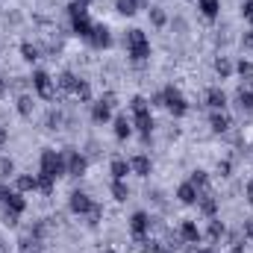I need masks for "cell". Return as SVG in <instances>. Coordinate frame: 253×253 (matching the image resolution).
<instances>
[{
  "label": "cell",
  "instance_id": "obj_1",
  "mask_svg": "<svg viewBox=\"0 0 253 253\" xmlns=\"http://www.w3.org/2000/svg\"><path fill=\"white\" fill-rule=\"evenodd\" d=\"M126 47H129V56L135 62H144L150 56V42H147V36L141 30H129L126 33Z\"/></svg>",
  "mask_w": 253,
  "mask_h": 253
},
{
  "label": "cell",
  "instance_id": "obj_2",
  "mask_svg": "<svg viewBox=\"0 0 253 253\" xmlns=\"http://www.w3.org/2000/svg\"><path fill=\"white\" fill-rule=\"evenodd\" d=\"M156 103H162L168 112H174V115H186V109H189V103L183 100V94L174 88V85H168L159 97H156Z\"/></svg>",
  "mask_w": 253,
  "mask_h": 253
},
{
  "label": "cell",
  "instance_id": "obj_3",
  "mask_svg": "<svg viewBox=\"0 0 253 253\" xmlns=\"http://www.w3.org/2000/svg\"><path fill=\"white\" fill-rule=\"evenodd\" d=\"M132 112H135V126H138V132H141V138L147 141L150 138V109H147V100L144 97H132Z\"/></svg>",
  "mask_w": 253,
  "mask_h": 253
},
{
  "label": "cell",
  "instance_id": "obj_4",
  "mask_svg": "<svg viewBox=\"0 0 253 253\" xmlns=\"http://www.w3.org/2000/svg\"><path fill=\"white\" fill-rule=\"evenodd\" d=\"M62 171H65V159L62 156H59L56 150H44V153H42V177L56 180Z\"/></svg>",
  "mask_w": 253,
  "mask_h": 253
},
{
  "label": "cell",
  "instance_id": "obj_5",
  "mask_svg": "<svg viewBox=\"0 0 253 253\" xmlns=\"http://www.w3.org/2000/svg\"><path fill=\"white\" fill-rule=\"evenodd\" d=\"M71 21H74V33L77 36H83V39H88L91 36V21H88V12H85V6L83 3H74L71 6Z\"/></svg>",
  "mask_w": 253,
  "mask_h": 253
},
{
  "label": "cell",
  "instance_id": "obj_6",
  "mask_svg": "<svg viewBox=\"0 0 253 253\" xmlns=\"http://www.w3.org/2000/svg\"><path fill=\"white\" fill-rule=\"evenodd\" d=\"M33 83H36V91L44 97V100H50L53 94H56V85H53V80H50V74H44V71H36V77H33Z\"/></svg>",
  "mask_w": 253,
  "mask_h": 253
},
{
  "label": "cell",
  "instance_id": "obj_7",
  "mask_svg": "<svg viewBox=\"0 0 253 253\" xmlns=\"http://www.w3.org/2000/svg\"><path fill=\"white\" fill-rule=\"evenodd\" d=\"M91 209H94V203H91L88 194H83V191H74V194H71V212H77V215H88Z\"/></svg>",
  "mask_w": 253,
  "mask_h": 253
},
{
  "label": "cell",
  "instance_id": "obj_8",
  "mask_svg": "<svg viewBox=\"0 0 253 253\" xmlns=\"http://www.w3.org/2000/svg\"><path fill=\"white\" fill-rule=\"evenodd\" d=\"M112 94H106L100 103H94V109H91V118L97 121V124H103V121H109V115H112Z\"/></svg>",
  "mask_w": 253,
  "mask_h": 253
},
{
  "label": "cell",
  "instance_id": "obj_9",
  "mask_svg": "<svg viewBox=\"0 0 253 253\" xmlns=\"http://www.w3.org/2000/svg\"><path fill=\"white\" fill-rule=\"evenodd\" d=\"M24 197H18V194H9V200H6V224H15L18 221V215L24 212Z\"/></svg>",
  "mask_w": 253,
  "mask_h": 253
},
{
  "label": "cell",
  "instance_id": "obj_10",
  "mask_svg": "<svg viewBox=\"0 0 253 253\" xmlns=\"http://www.w3.org/2000/svg\"><path fill=\"white\" fill-rule=\"evenodd\" d=\"M88 42H91L94 47H109V44H112V36H109V30H106L103 24H94V27H91Z\"/></svg>",
  "mask_w": 253,
  "mask_h": 253
},
{
  "label": "cell",
  "instance_id": "obj_11",
  "mask_svg": "<svg viewBox=\"0 0 253 253\" xmlns=\"http://www.w3.org/2000/svg\"><path fill=\"white\" fill-rule=\"evenodd\" d=\"M65 168H68L71 177H80V174L85 171V159H83L80 153H68V156H65Z\"/></svg>",
  "mask_w": 253,
  "mask_h": 253
},
{
  "label": "cell",
  "instance_id": "obj_12",
  "mask_svg": "<svg viewBox=\"0 0 253 253\" xmlns=\"http://www.w3.org/2000/svg\"><path fill=\"white\" fill-rule=\"evenodd\" d=\"M129 227H132V236H135V239H141V236L147 233V227H150V218H147L144 212H135V215H132V221H129Z\"/></svg>",
  "mask_w": 253,
  "mask_h": 253
},
{
  "label": "cell",
  "instance_id": "obj_13",
  "mask_svg": "<svg viewBox=\"0 0 253 253\" xmlns=\"http://www.w3.org/2000/svg\"><path fill=\"white\" fill-rule=\"evenodd\" d=\"M206 103H209L212 109H224V103H227V94H224L221 88H209V94H206Z\"/></svg>",
  "mask_w": 253,
  "mask_h": 253
},
{
  "label": "cell",
  "instance_id": "obj_14",
  "mask_svg": "<svg viewBox=\"0 0 253 253\" xmlns=\"http://www.w3.org/2000/svg\"><path fill=\"white\" fill-rule=\"evenodd\" d=\"M177 197H180L183 203H197V186H194V183H183L180 191H177Z\"/></svg>",
  "mask_w": 253,
  "mask_h": 253
},
{
  "label": "cell",
  "instance_id": "obj_15",
  "mask_svg": "<svg viewBox=\"0 0 253 253\" xmlns=\"http://www.w3.org/2000/svg\"><path fill=\"white\" fill-rule=\"evenodd\" d=\"M197 200H200V209H203L206 215H215V209H218V203H215V197H212L209 191H203V194H197Z\"/></svg>",
  "mask_w": 253,
  "mask_h": 253
},
{
  "label": "cell",
  "instance_id": "obj_16",
  "mask_svg": "<svg viewBox=\"0 0 253 253\" xmlns=\"http://www.w3.org/2000/svg\"><path fill=\"white\" fill-rule=\"evenodd\" d=\"M132 171H135L138 177H147V174H150V159H147V156H135V159H132Z\"/></svg>",
  "mask_w": 253,
  "mask_h": 253
},
{
  "label": "cell",
  "instance_id": "obj_17",
  "mask_svg": "<svg viewBox=\"0 0 253 253\" xmlns=\"http://www.w3.org/2000/svg\"><path fill=\"white\" fill-rule=\"evenodd\" d=\"M18 189H21V191H36V189H39V177H30V174L18 177Z\"/></svg>",
  "mask_w": 253,
  "mask_h": 253
},
{
  "label": "cell",
  "instance_id": "obj_18",
  "mask_svg": "<svg viewBox=\"0 0 253 253\" xmlns=\"http://www.w3.org/2000/svg\"><path fill=\"white\" fill-rule=\"evenodd\" d=\"M218 9H221V3H218V0H200V12H203L206 18H215V15H218Z\"/></svg>",
  "mask_w": 253,
  "mask_h": 253
},
{
  "label": "cell",
  "instance_id": "obj_19",
  "mask_svg": "<svg viewBox=\"0 0 253 253\" xmlns=\"http://www.w3.org/2000/svg\"><path fill=\"white\" fill-rule=\"evenodd\" d=\"M180 236H183L186 242H197V239H200V230H197L191 221H186V224H183V230H180Z\"/></svg>",
  "mask_w": 253,
  "mask_h": 253
},
{
  "label": "cell",
  "instance_id": "obj_20",
  "mask_svg": "<svg viewBox=\"0 0 253 253\" xmlns=\"http://www.w3.org/2000/svg\"><path fill=\"white\" fill-rule=\"evenodd\" d=\"M227 126H230V118H227L224 112H215V115H212V129H215V132H224Z\"/></svg>",
  "mask_w": 253,
  "mask_h": 253
},
{
  "label": "cell",
  "instance_id": "obj_21",
  "mask_svg": "<svg viewBox=\"0 0 253 253\" xmlns=\"http://www.w3.org/2000/svg\"><path fill=\"white\" fill-rule=\"evenodd\" d=\"M77 83H80V80H77L74 74H62V77H59V88H65V91H71V94H74Z\"/></svg>",
  "mask_w": 253,
  "mask_h": 253
},
{
  "label": "cell",
  "instance_id": "obj_22",
  "mask_svg": "<svg viewBox=\"0 0 253 253\" xmlns=\"http://www.w3.org/2000/svg\"><path fill=\"white\" fill-rule=\"evenodd\" d=\"M112 174H115V180H124L126 174H129V165H126L124 159H115L112 162Z\"/></svg>",
  "mask_w": 253,
  "mask_h": 253
},
{
  "label": "cell",
  "instance_id": "obj_23",
  "mask_svg": "<svg viewBox=\"0 0 253 253\" xmlns=\"http://www.w3.org/2000/svg\"><path fill=\"white\" fill-rule=\"evenodd\" d=\"M118 12L121 15H135L138 12V0H118Z\"/></svg>",
  "mask_w": 253,
  "mask_h": 253
},
{
  "label": "cell",
  "instance_id": "obj_24",
  "mask_svg": "<svg viewBox=\"0 0 253 253\" xmlns=\"http://www.w3.org/2000/svg\"><path fill=\"white\" fill-rule=\"evenodd\" d=\"M239 103H242V109H253V91L251 88H242L239 91Z\"/></svg>",
  "mask_w": 253,
  "mask_h": 253
},
{
  "label": "cell",
  "instance_id": "obj_25",
  "mask_svg": "<svg viewBox=\"0 0 253 253\" xmlns=\"http://www.w3.org/2000/svg\"><path fill=\"white\" fill-rule=\"evenodd\" d=\"M115 135H118V138H126V135H129V124H126V118H115Z\"/></svg>",
  "mask_w": 253,
  "mask_h": 253
},
{
  "label": "cell",
  "instance_id": "obj_26",
  "mask_svg": "<svg viewBox=\"0 0 253 253\" xmlns=\"http://www.w3.org/2000/svg\"><path fill=\"white\" fill-rule=\"evenodd\" d=\"M21 53H24V59H27V62H36V59H39V47H36V44H24V47H21Z\"/></svg>",
  "mask_w": 253,
  "mask_h": 253
},
{
  "label": "cell",
  "instance_id": "obj_27",
  "mask_svg": "<svg viewBox=\"0 0 253 253\" xmlns=\"http://www.w3.org/2000/svg\"><path fill=\"white\" fill-rule=\"evenodd\" d=\"M112 194H115L118 200H126V186H124V180H115V183H112Z\"/></svg>",
  "mask_w": 253,
  "mask_h": 253
},
{
  "label": "cell",
  "instance_id": "obj_28",
  "mask_svg": "<svg viewBox=\"0 0 253 253\" xmlns=\"http://www.w3.org/2000/svg\"><path fill=\"white\" fill-rule=\"evenodd\" d=\"M39 191L42 194H53V180L50 177H39Z\"/></svg>",
  "mask_w": 253,
  "mask_h": 253
},
{
  "label": "cell",
  "instance_id": "obj_29",
  "mask_svg": "<svg viewBox=\"0 0 253 253\" xmlns=\"http://www.w3.org/2000/svg\"><path fill=\"white\" fill-rule=\"evenodd\" d=\"M221 233H224L221 221H212V224H209V239H212V242H218V239H221Z\"/></svg>",
  "mask_w": 253,
  "mask_h": 253
},
{
  "label": "cell",
  "instance_id": "obj_30",
  "mask_svg": "<svg viewBox=\"0 0 253 253\" xmlns=\"http://www.w3.org/2000/svg\"><path fill=\"white\" fill-rule=\"evenodd\" d=\"M18 112H21V115H30V112H33V100H30V97H21V100H18Z\"/></svg>",
  "mask_w": 253,
  "mask_h": 253
},
{
  "label": "cell",
  "instance_id": "obj_31",
  "mask_svg": "<svg viewBox=\"0 0 253 253\" xmlns=\"http://www.w3.org/2000/svg\"><path fill=\"white\" fill-rule=\"evenodd\" d=\"M191 183H194L197 189H206V183H209V180H206V174H203V171H194V174H191Z\"/></svg>",
  "mask_w": 253,
  "mask_h": 253
},
{
  "label": "cell",
  "instance_id": "obj_32",
  "mask_svg": "<svg viewBox=\"0 0 253 253\" xmlns=\"http://www.w3.org/2000/svg\"><path fill=\"white\" fill-rule=\"evenodd\" d=\"M12 171H15V165H12V159H6V156H3V159H0V177H9Z\"/></svg>",
  "mask_w": 253,
  "mask_h": 253
},
{
  "label": "cell",
  "instance_id": "obj_33",
  "mask_svg": "<svg viewBox=\"0 0 253 253\" xmlns=\"http://www.w3.org/2000/svg\"><path fill=\"white\" fill-rule=\"evenodd\" d=\"M74 97H80V100H88V85H85V83H77V88H74Z\"/></svg>",
  "mask_w": 253,
  "mask_h": 253
},
{
  "label": "cell",
  "instance_id": "obj_34",
  "mask_svg": "<svg viewBox=\"0 0 253 253\" xmlns=\"http://www.w3.org/2000/svg\"><path fill=\"white\" fill-rule=\"evenodd\" d=\"M215 71H218L221 77H227V74H230L233 68H230V62H227V59H218V62H215Z\"/></svg>",
  "mask_w": 253,
  "mask_h": 253
},
{
  "label": "cell",
  "instance_id": "obj_35",
  "mask_svg": "<svg viewBox=\"0 0 253 253\" xmlns=\"http://www.w3.org/2000/svg\"><path fill=\"white\" fill-rule=\"evenodd\" d=\"M242 15H245V21H251V24H253V0H248V3H245Z\"/></svg>",
  "mask_w": 253,
  "mask_h": 253
},
{
  "label": "cell",
  "instance_id": "obj_36",
  "mask_svg": "<svg viewBox=\"0 0 253 253\" xmlns=\"http://www.w3.org/2000/svg\"><path fill=\"white\" fill-rule=\"evenodd\" d=\"M239 71H242V74H251V71H253V65L242 59V62H239Z\"/></svg>",
  "mask_w": 253,
  "mask_h": 253
},
{
  "label": "cell",
  "instance_id": "obj_37",
  "mask_svg": "<svg viewBox=\"0 0 253 253\" xmlns=\"http://www.w3.org/2000/svg\"><path fill=\"white\" fill-rule=\"evenodd\" d=\"M153 24H165V15H162V12H159V9H156V12H153Z\"/></svg>",
  "mask_w": 253,
  "mask_h": 253
},
{
  "label": "cell",
  "instance_id": "obj_38",
  "mask_svg": "<svg viewBox=\"0 0 253 253\" xmlns=\"http://www.w3.org/2000/svg\"><path fill=\"white\" fill-rule=\"evenodd\" d=\"M245 47H253V33H248V36H245Z\"/></svg>",
  "mask_w": 253,
  "mask_h": 253
},
{
  "label": "cell",
  "instance_id": "obj_39",
  "mask_svg": "<svg viewBox=\"0 0 253 253\" xmlns=\"http://www.w3.org/2000/svg\"><path fill=\"white\" fill-rule=\"evenodd\" d=\"M248 200L253 203V183H248Z\"/></svg>",
  "mask_w": 253,
  "mask_h": 253
},
{
  "label": "cell",
  "instance_id": "obj_40",
  "mask_svg": "<svg viewBox=\"0 0 253 253\" xmlns=\"http://www.w3.org/2000/svg\"><path fill=\"white\" fill-rule=\"evenodd\" d=\"M245 233H248V239H253V224H248V227H245Z\"/></svg>",
  "mask_w": 253,
  "mask_h": 253
},
{
  "label": "cell",
  "instance_id": "obj_41",
  "mask_svg": "<svg viewBox=\"0 0 253 253\" xmlns=\"http://www.w3.org/2000/svg\"><path fill=\"white\" fill-rule=\"evenodd\" d=\"M3 141H6V129L0 126V144H3Z\"/></svg>",
  "mask_w": 253,
  "mask_h": 253
},
{
  "label": "cell",
  "instance_id": "obj_42",
  "mask_svg": "<svg viewBox=\"0 0 253 253\" xmlns=\"http://www.w3.org/2000/svg\"><path fill=\"white\" fill-rule=\"evenodd\" d=\"M191 253H215V251H191Z\"/></svg>",
  "mask_w": 253,
  "mask_h": 253
},
{
  "label": "cell",
  "instance_id": "obj_43",
  "mask_svg": "<svg viewBox=\"0 0 253 253\" xmlns=\"http://www.w3.org/2000/svg\"><path fill=\"white\" fill-rule=\"evenodd\" d=\"M3 88H6V85H3V80H0V94H3Z\"/></svg>",
  "mask_w": 253,
  "mask_h": 253
},
{
  "label": "cell",
  "instance_id": "obj_44",
  "mask_svg": "<svg viewBox=\"0 0 253 253\" xmlns=\"http://www.w3.org/2000/svg\"><path fill=\"white\" fill-rule=\"evenodd\" d=\"M80 3H83V6H85V3H88V0H80Z\"/></svg>",
  "mask_w": 253,
  "mask_h": 253
},
{
  "label": "cell",
  "instance_id": "obj_45",
  "mask_svg": "<svg viewBox=\"0 0 253 253\" xmlns=\"http://www.w3.org/2000/svg\"><path fill=\"white\" fill-rule=\"evenodd\" d=\"M0 253H3V245H0Z\"/></svg>",
  "mask_w": 253,
  "mask_h": 253
},
{
  "label": "cell",
  "instance_id": "obj_46",
  "mask_svg": "<svg viewBox=\"0 0 253 253\" xmlns=\"http://www.w3.org/2000/svg\"><path fill=\"white\" fill-rule=\"evenodd\" d=\"M109 253H112V251H109Z\"/></svg>",
  "mask_w": 253,
  "mask_h": 253
}]
</instances>
